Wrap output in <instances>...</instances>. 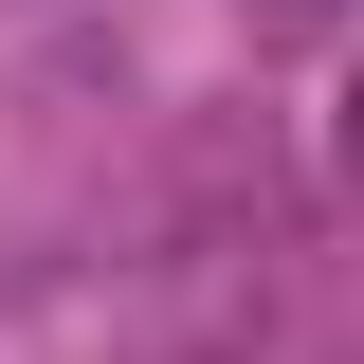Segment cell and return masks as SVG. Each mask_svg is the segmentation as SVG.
Returning a JSON list of instances; mask_svg holds the SVG:
<instances>
[{"label": "cell", "mask_w": 364, "mask_h": 364, "mask_svg": "<svg viewBox=\"0 0 364 364\" xmlns=\"http://www.w3.org/2000/svg\"><path fill=\"white\" fill-rule=\"evenodd\" d=\"M346 164H364V73H346Z\"/></svg>", "instance_id": "cell-1"}]
</instances>
